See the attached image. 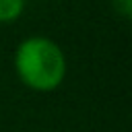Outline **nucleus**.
<instances>
[{"label":"nucleus","instance_id":"nucleus-3","mask_svg":"<svg viewBox=\"0 0 132 132\" xmlns=\"http://www.w3.org/2000/svg\"><path fill=\"white\" fill-rule=\"evenodd\" d=\"M116 2H130V0H116Z\"/></svg>","mask_w":132,"mask_h":132},{"label":"nucleus","instance_id":"nucleus-2","mask_svg":"<svg viewBox=\"0 0 132 132\" xmlns=\"http://www.w3.org/2000/svg\"><path fill=\"white\" fill-rule=\"evenodd\" d=\"M25 10V0H0V23H14Z\"/></svg>","mask_w":132,"mask_h":132},{"label":"nucleus","instance_id":"nucleus-1","mask_svg":"<svg viewBox=\"0 0 132 132\" xmlns=\"http://www.w3.org/2000/svg\"><path fill=\"white\" fill-rule=\"evenodd\" d=\"M66 54L45 35L25 37L14 50V72L19 80L37 93L56 91L66 78Z\"/></svg>","mask_w":132,"mask_h":132}]
</instances>
